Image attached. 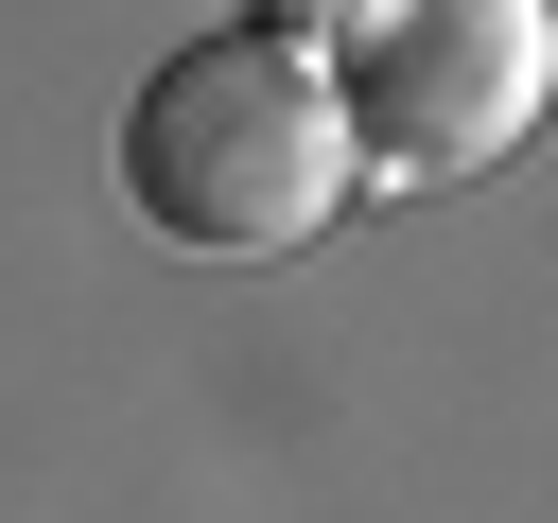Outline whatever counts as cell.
<instances>
[{
  "label": "cell",
  "mask_w": 558,
  "mask_h": 523,
  "mask_svg": "<svg viewBox=\"0 0 558 523\" xmlns=\"http://www.w3.org/2000/svg\"><path fill=\"white\" fill-rule=\"evenodd\" d=\"M122 192H140V227L192 244V262H279V244H314V227L366 192L314 35H262V17H244V35L157 52L140 105H122Z\"/></svg>",
  "instance_id": "cell-1"
},
{
  "label": "cell",
  "mask_w": 558,
  "mask_h": 523,
  "mask_svg": "<svg viewBox=\"0 0 558 523\" xmlns=\"http://www.w3.org/2000/svg\"><path fill=\"white\" fill-rule=\"evenodd\" d=\"M314 70H331V122H349V174L436 192V174H488L541 122L558 17L541 0H366L349 52H314Z\"/></svg>",
  "instance_id": "cell-2"
}]
</instances>
